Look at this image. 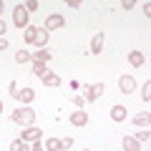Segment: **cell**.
Here are the masks:
<instances>
[{
    "label": "cell",
    "instance_id": "cell-9",
    "mask_svg": "<svg viewBox=\"0 0 151 151\" xmlns=\"http://www.w3.org/2000/svg\"><path fill=\"white\" fill-rule=\"evenodd\" d=\"M30 60H33V63H48V60H50V53H48V50H43V48H38V50H33Z\"/></svg>",
    "mask_w": 151,
    "mask_h": 151
},
{
    "label": "cell",
    "instance_id": "cell-1",
    "mask_svg": "<svg viewBox=\"0 0 151 151\" xmlns=\"http://www.w3.org/2000/svg\"><path fill=\"white\" fill-rule=\"evenodd\" d=\"M15 124H20V126H33V121H35V111H33L30 106H23V108H15L13 111V116H10Z\"/></svg>",
    "mask_w": 151,
    "mask_h": 151
},
{
    "label": "cell",
    "instance_id": "cell-14",
    "mask_svg": "<svg viewBox=\"0 0 151 151\" xmlns=\"http://www.w3.org/2000/svg\"><path fill=\"white\" fill-rule=\"evenodd\" d=\"M35 35H38V28H35V25H28L25 33H23V38H25V43H28V45L35 43Z\"/></svg>",
    "mask_w": 151,
    "mask_h": 151
},
{
    "label": "cell",
    "instance_id": "cell-35",
    "mask_svg": "<svg viewBox=\"0 0 151 151\" xmlns=\"http://www.w3.org/2000/svg\"><path fill=\"white\" fill-rule=\"evenodd\" d=\"M83 151H88V149H83Z\"/></svg>",
    "mask_w": 151,
    "mask_h": 151
},
{
    "label": "cell",
    "instance_id": "cell-25",
    "mask_svg": "<svg viewBox=\"0 0 151 151\" xmlns=\"http://www.w3.org/2000/svg\"><path fill=\"white\" fill-rule=\"evenodd\" d=\"M38 8H40L38 0H28V3H25V10H28V13H30V10H38Z\"/></svg>",
    "mask_w": 151,
    "mask_h": 151
},
{
    "label": "cell",
    "instance_id": "cell-32",
    "mask_svg": "<svg viewBox=\"0 0 151 151\" xmlns=\"http://www.w3.org/2000/svg\"><path fill=\"white\" fill-rule=\"evenodd\" d=\"M3 33H5V23H3V18H0V38H3Z\"/></svg>",
    "mask_w": 151,
    "mask_h": 151
},
{
    "label": "cell",
    "instance_id": "cell-13",
    "mask_svg": "<svg viewBox=\"0 0 151 151\" xmlns=\"http://www.w3.org/2000/svg\"><path fill=\"white\" fill-rule=\"evenodd\" d=\"M45 43H48V30L45 28H38V35H35V48H45Z\"/></svg>",
    "mask_w": 151,
    "mask_h": 151
},
{
    "label": "cell",
    "instance_id": "cell-18",
    "mask_svg": "<svg viewBox=\"0 0 151 151\" xmlns=\"http://www.w3.org/2000/svg\"><path fill=\"white\" fill-rule=\"evenodd\" d=\"M10 151H30V149H28V144H25L23 139H15V141L10 144Z\"/></svg>",
    "mask_w": 151,
    "mask_h": 151
},
{
    "label": "cell",
    "instance_id": "cell-11",
    "mask_svg": "<svg viewBox=\"0 0 151 151\" xmlns=\"http://www.w3.org/2000/svg\"><path fill=\"white\" fill-rule=\"evenodd\" d=\"M121 144H124V151H141V144L134 139V136H124Z\"/></svg>",
    "mask_w": 151,
    "mask_h": 151
},
{
    "label": "cell",
    "instance_id": "cell-31",
    "mask_svg": "<svg viewBox=\"0 0 151 151\" xmlns=\"http://www.w3.org/2000/svg\"><path fill=\"white\" fill-rule=\"evenodd\" d=\"M0 50H8V40L5 38H0Z\"/></svg>",
    "mask_w": 151,
    "mask_h": 151
},
{
    "label": "cell",
    "instance_id": "cell-30",
    "mask_svg": "<svg viewBox=\"0 0 151 151\" xmlns=\"http://www.w3.org/2000/svg\"><path fill=\"white\" fill-rule=\"evenodd\" d=\"M144 15L151 18V5H149V3H144Z\"/></svg>",
    "mask_w": 151,
    "mask_h": 151
},
{
    "label": "cell",
    "instance_id": "cell-2",
    "mask_svg": "<svg viewBox=\"0 0 151 151\" xmlns=\"http://www.w3.org/2000/svg\"><path fill=\"white\" fill-rule=\"evenodd\" d=\"M103 91H106V86H103V83H91V86H83V98H86V101H98V98L103 96Z\"/></svg>",
    "mask_w": 151,
    "mask_h": 151
},
{
    "label": "cell",
    "instance_id": "cell-4",
    "mask_svg": "<svg viewBox=\"0 0 151 151\" xmlns=\"http://www.w3.org/2000/svg\"><path fill=\"white\" fill-rule=\"evenodd\" d=\"M63 25H65V18L60 13H53V15L45 18V30H60Z\"/></svg>",
    "mask_w": 151,
    "mask_h": 151
},
{
    "label": "cell",
    "instance_id": "cell-20",
    "mask_svg": "<svg viewBox=\"0 0 151 151\" xmlns=\"http://www.w3.org/2000/svg\"><path fill=\"white\" fill-rule=\"evenodd\" d=\"M134 124L136 126H149V113H139V116H134Z\"/></svg>",
    "mask_w": 151,
    "mask_h": 151
},
{
    "label": "cell",
    "instance_id": "cell-6",
    "mask_svg": "<svg viewBox=\"0 0 151 151\" xmlns=\"http://www.w3.org/2000/svg\"><path fill=\"white\" fill-rule=\"evenodd\" d=\"M40 134H43L40 129H35V126H28V129L23 131V136H20V139L25 141V144H33V141H40Z\"/></svg>",
    "mask_w": 151,
    "mask_h": 151
},
{
    "label": "cell",
    "instance_id": "cell-12",
    "mask_svg": "<svg viewBox=\"0 0 151 151\" xmlns=\"http://www.w3.org/2000/svg\"><path fill=\"white\" fill-rule=\"evenodd\" d=\"M43 83H45L48 88H55V86H60V76H58V73H50V70H48V73L43 76Z\"/></svg>",
    "mask_w": 151,
    "mask_h": 151
},
{
    "label": "cell",
    "instance_id": "cell-17",
    "mask_svg": "<svg viewBox=\"0 0 151 151\" xmlns=\"http://www.w3.org/2000/svg\"><path fill=\"white\" fill-rule=\"evenodd\" d=\"M43 146H45V151H60V139H48Z\"/></svg>",
    "mask_w": 151,
    "mask_h": 151
},
{
    "label": "cell",
    "instance_id": "cell-26",
    "mask_svg": "<svg viewBox=\"0 0 151 151\" xmlns=\"http://www.w3.org/2000/svg\"><path fill=\"white\" fill-rule=\"evenodd\" d=\"M73 103H76V106H78V108L83 111V106H86V98H83V96H73Z\"/></svg>",
    "mask_w": 151,
    "mask_h": 151
},
{
    "label": "cell",
    "instance_id": "cell-23",
    "mask_svg": "<svg viewBox=\"0 0 151 151\" xmlns=\"http://www.w3.org/2000/svg\"><path fill=\"white\" fill-rule=\"evenodd\" d=\"M134 139L141 144V141H149V139H151V134H149V131H136V136H134Z\"/></svg>",
    "mask_w": 151,
    "mask_h": 151
},
{
    "label": "cell",
    "instance_id": "cell-7",
    "mask_svg": "<svg viewBox=\"0 0 151 151\" xmlns=\"http://www.w3.org/2000/svg\"><path fill=\"white\" fill-rule=\"evenodd\" d=\"M103 40H106V38H103V33H96V35H93V40H91V48H88V53L98 55V53L103 50Z\"/></svg>",
    "mask_w": 151,
    "mask_h": 151
},
{
    "label": "cell",
    "instance_id": "cell-34",
    "mask_svg": "<svg viewBox=\"0 0 151 151\" xmlns=\"http://www.w3.org/2000/svg\"><path fill=\"white\" fill-rule=\"evenodd\" d=\"M0 111H3V101H0Z\"/></svg>",
    "mask_w": 151,
    "mask_h": 151
},
{
    "label": "cell",
    "instance_id": "cell-21",
    "mask_svg": "<svg viewBox=\"0 0 151 151\" xmlns=\"http://www.w3.org/2000/svg\"><path fill=\"white\" fill-rule=\"evenodd\" d=\"M28 60H30V53L28 50H18L15 53V63H28Z\"/></svg>",
    "mask_w": 151,
    "mask_h": 151
},
{
    "label": "cell",
    "instance_id": "cell-10",
    "mask_svg": "<svg viewBox=\"0 0 151 151\" xmlns=\"http://www.w3.org/2000/svg\"><path fill=\"white\" fill-rule=\"evenodd\" d=\"M144 53H141V50H131L129 53V63L134 65V68H141V65H144Z\"/></svg>",
    "mask_w": 151,
    "mask_h": 151
},
{
    "label": "cell",
    "instance_id": "cell-29",
    "mask_svg": "<svg viewBox=\"0 0 151 151\" xmlns=\"http://www.w3.org/2000/svg\"><path fill=\"white\" fill-rule=\"evenodd\" d=\"M134 5H136L134 0H124V5H121V8H124V10H131V8H134Z\"/></svg>",
    "mask_w": 151,
    "mask_h": 151
},
{
    "label": "cell",
    "instance_id": "cell-27",
    "mask_svg": "<svg viewBox=\"0 0 151 151\" xmlns=\"http://www.w3.org/2000/svg\"><path fill=\"white\" fill-rule=\"evenodd\" d=\"M8 91H10V96H13V98H18V83H15V81H10Z\"/></svg>",
    "mask_w": 151,
    "mask_h": 151
},
{
    "label": "cell",
    "instance_id": "cell-19",
    "mask_svg": "<svg viewBox=\"0 0 151 151\" xmlns=\"http://www.w3.org/2000/svg\"><path fill=\"white\" fill-rule=\"evenodd\" d=\"M45 73H48V68H45V63H33V76H38V78H43Z\"/></svg>",
    "mask_w": 151,
    "mask_h": 151
},
{
    "label": "cell",
    "instance_id": "cell-16",
    "mask_svg": "<svg viewBox=\"0 0 151 151\" xmlns=\"http://www.w3.org/2000/svg\"><path fill=\"white\" fill-rule=\"evenodd\" d=\"M111 119L113 121H124L126 119V106H113L111 108Z\"/></svg>",
    "mask_w": 151,
    "mask_h": 151
},
{
    "label": "cell",
    "instance_id": "cell-15",
    "mask_svg": "<svg viewBox=\"0 0 151 151\" xmlns=\"http://www.w3.org/2000/svg\"><path fill=\"white\" fill-rule=\"evenodd\" d=\"M33 98H35V91H33V88H23V91H18V101H23V103H30Z\"/></svg>",
    "mask_w": 151,
    "mask_h": 151
},
{
    "label": "cell",
    "instance_id": "cell-3",
    "mask_svg": "<svg viewBox=\"0 0 151 151\" xmlns=\"http://www.w3.org/2000/svg\"><path fill=\"white\" fill-rule=\"evenodd\" d=\"M13 23H15L18 28H28V10H25V5H20V3L15 5V10H13Z\"/></svg>",
    "mask_w": 151,
    "mask_h": 151
},
{
    "label": "cell",
    "instance_id": "cell-28",
    "mask_svg": "<svg viewBox=\"0 0 151 151\" xmlns=\"http://www.w3.org/2000/svg\"><path fill=\"white\" fill-rule=\"evenodd\" d=\"M30 151H45V146L40 144V141H33V149Z\"/></svg>",
    "mask_w": 151,
    "mask_h": 151
},
{
    "label": "cell",
    "instance_id": "cell-5",
    "mask_svg": "<svg viewBox=\"0 0 151 151\" xmlns=\"http://www.w3.org/2000/svg\"><path fill=\"white\" fill-rule=\"evenodd\" d=\"M119 88H121V93H134L136 91L134 76H121V78H119Z\"/></svg>",
    "mask_w": 151,
    "mask_h": 151
},
{
    "label": "cell",
    "instance_id": "cell-33",
    "mask_svg": "<svg viewBox=\"0 0 151 151\" xmlns=\"http://www.w3.org/2000/svg\"><path fill=\"white\" fill-rule=\"evenodd\" d=\"M3 8H5V5H3V0H0V13H3Z\"/></svg>",
    "mask_w": 151,
    "mask_h": 151
},
{
    "label": "cell",
    "instance_id": "cell-22",
    "mask_svg": "<svg viewBox=\"0 0 151 151\" xmlns=\"http://www.w3.org/2000/svg\"><path fill=\"white\" fill-rule=\"evenodd\" d=\"M141 98H144V101H151V81L144 83V88H141Z\"/></svg>",
    "mask_w": 151,
    "mask_h": 151
},
{
    "label": "cell",
    "instance_id": "cell-24",
    "mask_svg": "<svg viewBox=\"0 0 151 151\" xmlns=\"http://www.w3.org/2000/svg\"><path fill=\"white\" fill-rule=\"evenodd\" d=\"M70 146H73V139H70V136H65V139H60V151L70 149Z\"/></svg>",
    "mask_w": 151,
    "mask_h": 151
},
{
    "label": "cell",
    "instance_id": "cell-8",
    "mask_svg": "<svg viewBox=\"0 0 151 151\" xmlns=\"http://www.w3.org/2000/svg\"><path fill=\"white\" fill-rule=\"evenodd\" d=\"M70 124L73 126H86L88 124V113L86 111H73L70 113Z\"/></svg>",
    "mask_w": 151,
    "mask_h": 151
}]
</instances>
